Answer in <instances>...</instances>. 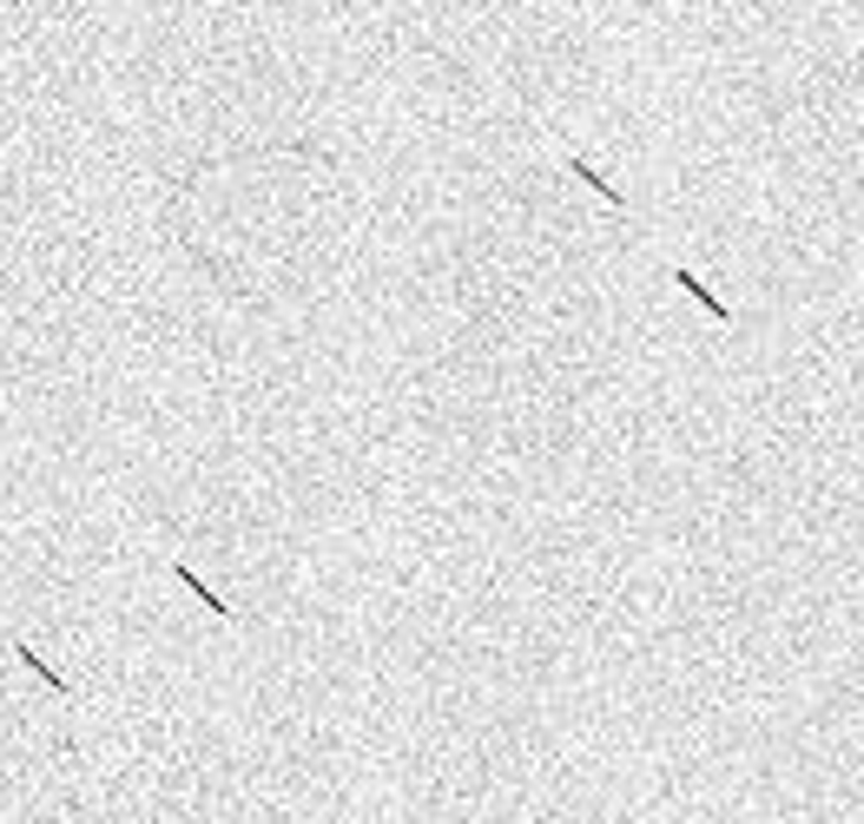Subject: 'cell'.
Segmentation results:
<instances>
[{"instance_id":"1","label":"cell","mask_w":864,"mask_h":824,"mask_svg":"<svg viewBox=\"0 0 864 824\" xmlns=\"http://www.w3.org/2000/svg\"><path fill=\"white\" fill-rule=\"evenodd\" d=\"M568 172L594 191V198H608V211H627V198H621V185L608 178V172H594V158H581V152H568Z\"/></svg>"},{"instance_id":"2","label":"cell","mask_w":864,"mask_h":824,"mask_svg":"<svg viewBox=\"0 0 864 824\" xmlns=\"http://www.w3.org/2000/svg\"><path fill=\"white\" fill-rule=\"evenodd\" d=\"M674 284H680V290H687V297H693V304H700V310L713 317V323H733V310H726V304H720V297H713V290H707V284H700V277L687 271V264H674Z\"/></svg>"},{"instance_id":"3","label":"cell","mask_w":864,"mask_h":824,"mask_svg":"<svg viewBox=\"0 0 864 824\" xmlns=\"http://www.w3.org/2000/svg\"><path fill=\"white\" fill-rule=\"evenodd\" d=\"M172 581H185V587H192V594L205 601V614H218V620H231V601H218V594H211V587H205V581H198V574H192L185 561H172Z\"/></svg>"},{"instance_id":"4","label":"cell","mask_w":864,"mask_h":824,"mask_svg":"<svg viewBox=\"0 0 864 824\" xmlns=\"http://www.w3.org/2000/svg\"><path fill=\"white\" fill-rule=\"evenodd\" d=\"M13 653H20V667H26V673H33L40 686H53V693H73V686H66V680H59V673H53V667H46V660H40V653H33L26 640H13Z\"/></svg>"}]
</instances>
